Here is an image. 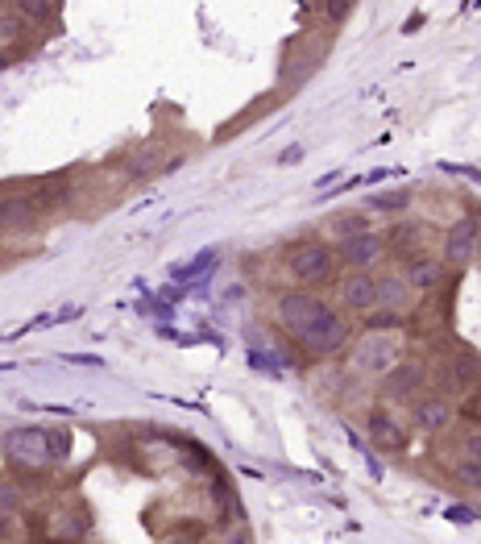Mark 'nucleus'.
I'll use <instances>...</instances> for the list:
<instances>
[{
  "label": "nucleus",
  "mask_w": 481,
  "mask_h": 544,
  "mask_svg": "<svg viewBox=\"0 0 481 544\" xmlns=\"http://www.w3.org/2000/svg\"><path fill=\"white\" fill-rule=\"evenodd\" d=\"M477 258H481V241H477Z\"/></svg>",
  "instance_id": "nucleus-28"
},
{
  "label": "nucleus",
  "mask_w": 481,
  "mask_h": 544,
  "mask_svg": "<svg viewBox=\"0 0 481 544\" xmlns=\"http://www.w3.org/2000/svg\"><path fill=\"white\" fill-rule=\"evenodd\" d=\"M411 420H415L419 432L440 437V432H448L452 420H457V407H452V399H444V395H419L411 403Z\"/></svg>",
  "instance_id": "nucleus-10"
},
{
  "label": "nucleus",
  "mask_w": 481,
  "mask_h": 544,
  "mask_svg": "<svg viewBox=\"0 0 481 544\" xmlns=\"http://www.w3.org/2000/svg\"><path fill=\"white\" fill-rule=\"evenodd\" d=\"M17 9L25 17V25H30V21H46L54 13V5H34V0H25V5H17Z\"/></svg>",
  "instance_id": "nucleus-24"
},
{
  "label": "nucleus",
  "mask_w": 481,
  "mask_h": 544,
  "mask_svg": "<svg viewBox=\"0 0 481 544\" xmlns=\"http://www.w3.org/2000/svg\"><path fill=\"white\" fill-rule=\"evenodd\" d=\"M411 208V192H386L370 200V212H407Z\"/></svg>",
  "instance_id": "nucleus-20"
},
{
  "label": "nucleus",
  "mask_w": 481,
  "mask_h": 544,
  "mask_svg": "<svg viewBox=\"0 0 481 544\" xmlns=\"http://www.w3.org/2000/svg\"><path fill=\"white\" fill-rule=\"evenodd\" d=\"M386 258V237L382 233H357V237H345V241H336V262H345L349 270H374L382 266Z\"/></svg>",
  "instance_id": "nucleus-6"
},
{
  "label": "nucleus",
  "mask_w": 481,
  "mask_h": 544,
  "mask_svg": "<svg viewBox=\"0 0 481 544\" xmlns=\"http://www.w3.org/2000/svg\"><path fill=\"white\" fill-rule=\"evenodd\" d=\"M25 38V17L17 5H0V50H9Z\"/></svg>",
  "instance_id": "nucleus-16"
},
{
  "label": "nucleus",
  "mask_w": 481,
  "mask_h": 544,
  "mask_svg": "<svg viewBox=\"0 0 481 544\" xmlns=\"http://www.w3.org/2000/svg\"><path fill=\"white\" fill-rule=\"evenodd\" d=\"M274 320L299 349L316 353V358H332V353H341L349 345V337H353L349 320L336 312L332 304H324L320 295H311L303 287L274 295Z\"/></svg>",
  "instance_id": "nucleus-1"
},
{
  "label": "nucleus",
  "mask_w": 481,
  "mask_h": 544,
  "mask_svg": "<svg viewBox=\"0 0 481 544\" xmlns=\"http://www.w3.org/2000/svg\"><path fill=\"white\" fill-rule=\"evenodd\" d=\"M365 437H370V445H378L382 453H403L407 449V428L390 412H382V407H374V412L365 416Z\"/></svg>",
  "instance_id": "nucleus-11"
},
{
  "label": "nucleus",
  "mask_w": 481,
  "mask_h": 544,
  "mask_svg": "<svg viewBox=\"0 0 481 544\" xmlns=\"http://www.w3.org/2000/svg\"><path fill=\"white\" fill-rule=\"evenodd\" d=\"M0 67H9V50H0Z\"/></svg>",
  "instance_id": "nucleus-27"
},
{
  "label": "nucleus",
  "mask_w": 481,
  "mask_h": 544,
  "mask_svg": "<svg viewBox=\"0 0 481 544\" xmlns=\"http://www.w3.org/2000/svg\"><path fill=\"white\" fill-rule=\"evenodd\" d=\"M461 461H473V466H481V424H473L469 432H461Z\"/></svg>",
  "instance_id": "nucleus-21"
},
{
  "label": "nucleus",
  "mask_w": 481,
  "mask_h": 544,
  "mask_svg": "<svg viewBox=\"0 0 481 544\" xmlns=\"http://www.w3.org/2000/svg\"><path fill=\"white\" fill-rule=\"evenodd\" d=\"M13 511H21V486L17 478L0 474V515H13Z\"/></svg>",
  "instance_id": "nucleus-19"
},
{
  "label": "nucleus",
  "mask_w": 481,
  "mask_h": 544,
  "mask_svg": "<svg viewBox=\"0 0 481 544\" xmlns=\"http://www.w3.org/2000/svg\"><path fill=\"white\" fill-rule=\"evenodd\" d=\"M411 304H415V287L407 283L403 270H382V275H378V308L407 316Z\"/></svg>",
  "instance_id": "nucleus-12"
},
{
  "label": "nucleus",
  "mask_w": 481,
  "mask_h": 544,
  "mask_svg": "<svg viewBox=\"0 0 481 544\" xmlns=\"http://www.w3.org/2000/svg\"><path fill=\"white\" fill-rule=\"evenodd\" d=\"M42 221V200L38 196H0V233H30Z\"/></svg>",
  "instance_id": "nucleus-8"
},
{
  "label": "nucleus",
  "mask_w": 481,
  "mask_h": 544,
  "mask_svg": "<svg viewBox=\"0 0 481 544\" xmlns=\"http://www.w3.org/2000/svg\"><path fill=\"white\" fill-rule=\"evenodd\" d=\"M162 146L158 142H146V146H133L129 154H125V171H129V179H150V175H162Z\"/></svg>",
  "instance_id": "nucleus-14"
},
{
  "label": "nucleus",
  "mask_w": 481,
  "mask_h": 544,
  "mask_svg": "<svg viewBox=\"0 0 481 544\" xmlns=\"http://www.w3.org/2000/svg\"><path fill=\"white\" fill-rule=\"evenodd\" d=\"M216 544H249V532H245V524H233V528H224V532L216 536Z\"/></svg>",
  "instance_id": "nucleus-25"
},
{
  "label": "nucleus",
  "mask_w": 481,
  "mask_h": 544,
  "mask_svg": "<svg viewBox=\"0 0 481 544\" xmlns=\"http://www.w3.org/2000/svg\"><path fill=\"white\" fill-rule=\"evenodd\" d=\"M477 383H481V358H477V353H469V349H461L457 358L448 362V387L469 395Z\"/></svg>",
  "instance_id": "nucleus-15"
},
{
  "label": "nucleus",
  "mask_w": 481,
  "mask_h": 544,
  "mask_svg": "<svg viewBox=\"0 0 481 544\" xmlns=\"http://www.w3.org/2000/svg\"><path fill=\"white\" fill-rule=\"evenodd\" d=\"M403 320L407 316H399V312H370V316H365V329H370V333H399Z\"/></svg>",
  "instance_id": "nucleus-18"
},
{
  "label": "nucleus",
  "mask_w": 481,
  "mask_h": 544,
  "mask_svg": "<svg viewBox=\"0 0 481 544\" xmlns=\"http://www.w3.org/2000/svg\"><path fill=\"white\" fill-rule=\"evenodd\" d=\"M457 416H465V420H473V424H481V383L465 395V403H461V412Z\"/></svg>",
  "instance_id": "nucleus-23"
},
{
  "label": "nucleus",
  "mask_w": 481,
  "mask_h": 544,
  "mask_svg": "<svg viewBox=\"0 0 481 544\" xmlns=\"http://www.w3.org/2000/svg\"><path fill=\"white\" fill-rule=\"evenodd\" d=\"M423 387H428V366H423L419 358H407V362H399L394 370L382 374V395L390 403H415L423 395Z\"/></svg>",
  "instance_id": "nucleus-5"
},
{
  "label": "nucleus",
  "mask_w": 481,
  "mask_h": 544,
  "mask_svg": "<svg viewBox=\"0 0 481 544\" xmlns=\"http://www.w3.org/2000/svg\"><path fill=\"white\" fill-rule=\"evenodd\" d=\"M444 262L440 258H432V254H411L407 258V283L415 287V291H432V287H440V279H444Z\"/></svg>",
  "instance_id": "nucleus-13"
},
{
  "label": "nucleus",
  "mask_w": 481,
  "mask_h": 544,
  "mask_svg": "<svg viewBox=\"0 0 481 544\" xmlns=\"http://www.w3.org/2000/svg\"><path fill=\"white\" fill-rule=\"evenodd\" d=\"M336 250L328 246V241H316V237H307V241H295V246L287 250V275L307 291V287H328L336 283Z\"/></svg>",
  "instance_id": "nucleus-2"
},
{
  "label": "nucleus",
  "mask_w": 481,
  "mask_h": 544,
  "mask_svg": "<svg viewBox=\"0 0 481 544\" xmlns=\"http://www.w3.org/2000/svg\"><path fill=\"white\" fill-rule=\"evenodd\" d=\"M162 544H195L187 532H171V536H162Z\"/></svg>",
  "instance_id": "nucleus-26"
},
{
  "label": "nucleus",
  "mask_w": 481,
  "mask_h": 544,
  "mask_svg": "<svg viewBox=\"0 0 481 544\" xmlns=\"http://www.w3.org/2000/svg\"><path fill=\"white\" fill-rule=\"evenodd\" d=\"M403 358H399V337L394 333H370L365 341L353 345V370L357 374H374L382 378L386 370H394Z\"/></svg>",
  "instance_id": "nucleus-4"
},
{
  "label": "nucleus",
  "mask_w": 481,
  "mask_h": 544,
  "mask_svg": "<svg viewBox=\"0 0 481 544\" xmlns=\"http://www.w3.org/2000/svg\"><path fill=\"white\" fill-rule=\"evenodd\" d=\"M477 241H481V225L473 221V216H461V221L444 233L440 262H444V266H452V270L469 266V262H473V254H477Z\"/></svg>",
  "instance_id": "nucleus-7"
},
{
  "label": "nucleus",
  "mask_w": 481,
  "mask_h": 544,
  "mask_svg": "<svg viewBox=\"0 0 481 544\" xmlns=\"http://www.w3.org/2000/svg\"><path fill=\"white\" fill-rule=\"evenodd\" d=\"M336 283H341V308L345 312L370 316L378 308V275H370V270H349V275L336 279Z\"/></svg>",
  "instance_id": "nucleus-9"
},
{
  "label": "nucleus",
  "mask_w": 481,
  "mask_h": 544,
  "mask_svg": "<svg viewBox=\"0 0 481 544\" xmlns=\"http://www.w3.org/2000/svg\"><path fill=\"white\" fill-rule=\"evenodd\" d=\"M452 478H457L461 486H469V491H481V466H473V461H457V466H452Z\"/></svg>",
  "instance_id": "nucleus-22"
},
{
  "label": "nucleus",
  "mask_w": 481,
  "mask_h": 544,
  "mask_svg": "<svg viewBox=\"0 0 481 544\" xmlns=\"http://www.w3.org/2000/svg\"><path fill=\"white\" fill-rule=\"evenodd\" d=\"M5 461L13 470H25V474H38L54 461V449H50V437L46 428H13L5 437Z\"/></svg>",
  "instance_id": "nucleus-3"
},
{
  "label": "nucleus",
  "mask_w": 481,
  "mask_h": 544,
  "mask_svg": "<svg viewBox=\"0 0 481 544\" xmlns=\"http://www.w3.org/2000/svg\"><path fill=\"white\" fill-rule=\"evenodd\" d=\"M328 229L345 241V237H357V233H370V221H365L361 212H345V216H332Z\"/></svg>",
  "instance_id": "nucleus-17"
}]
</instances>
